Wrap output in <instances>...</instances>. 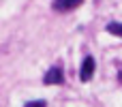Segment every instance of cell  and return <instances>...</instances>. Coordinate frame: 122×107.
<instances>
[{
  "label": "cell",
  "instance_id": "obj_4",
  "mask_svg": "<svg viewBox=\"0 0 122 107\" xmlns=\"http://www.w3.org/2000/svg\"><path fill=\"white\" fill-rule=\"evenodd\" d=\"M107 32L122 39V21H109V24H107Z\"/></svg>",
  "mask_w": 122,
  "mask_h": 107
},
{
  "label": "cell",
  "instance_id": "obj_2",
  "mask_svg": "<svg viewBox=\"0 0 122 107\" xmlns=\"http://www.w3.org/2000/svg\"><path fill=\"white\" fill-rule=\"evenodd\" d=\"M62 82H64V73H62L60 66H51V69L43 75V84H45V86H58V84H62Z\"/></svg>",
  "mask_w": 122,
  "mask_h": 107
},
{
  "label": "cell",
  "instance_id": "obj_3",
  "mask_svg": "<svg viewBox=\"0 0 122 107\" xmlns=\"http://www.w3.org/2000/svg\"><path fill=\"white\" fill-rule=\"evenodd\" d=\"M84 0H54V11H58V13H62V11H73V9H77L79 4H81Z\"/></svg>",
  "mask_w": 122,
  "mask_h": 107
},
{
  "label": "cell",
  "instance_id": "obj_5",
  "mask_svg": "<svg viewBox=\"0 0 122 107\" xmlns=\"http://www.w3.org/2000/svg\"><path fill=\"white\" fill-rule=\"evenodd\" d=\"M24 107H47V101H43V99H36V101H30V103H26Z\"/></svg>",
  "mask_w": 122,
  "mask_h": 107
},
{
  "label": "cell",
  "instance_id": "obj_1",
  "mask_svg": "<svg viewBox=\"0 0 122 107\" xmlns=\"http://www.w3.org/2000/svg\"><path fill=\"white\" fill-rule=\"evenodd\" d=\"M94 66H97L94 58H92V56H86V58L81 60V66H79V79H81V82H90L92 75H94Z\"/></svg>",
  "mask_w": 122,
  "mask_h": 107
}]
</instances>
